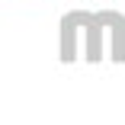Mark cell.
<instances>
[{
	"label": "cell",
	"instance_id": "1",
	"mask_svg": "<svg viewBox=\"0 0 125 125\" xmlns=\"http://www.w3.org/2000/svg\"><path fill=\"white\" fill-rule=\"evenodd\" d=\"M103 58V16H87V61Z\"/></svg>",
	"mask_w": 125,
	"mask_h": 125
},
{
	"label": "cell",
	"instance_id": "2",
	"mask_svg": "<svg viewBox=\"0 0 125 125\" xmlns=\"http://www.w3.org/2000/svg\"><path fill=\"white\" fill-rule=\"evenodd\" d=\"M103 19L109 22V29H112V58L125 61V19L119 13H106Z\"/></svg>",
	"mask_w": 125,
	"mask_h": 125
}]
</instances>
